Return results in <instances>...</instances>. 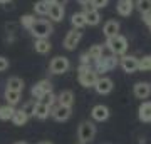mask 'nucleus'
I'll list each match as a JSON object with an SVG mask.
<instances>
[{
	"instance_id": "1",
	"label": "nucleus",
	"mask_w": 151,
	"mask_h": 144,
	"mask_svg": "<svg viewBox=\"0 0 151 144\" xmlns=\"http://www.w3.org/2000/svg\"><path fill=\"white\" fill-rule=\"evenodd\" d=\"M77 79H79V84L82 87H94L97 79H99V74L94 70V67L87 64H81L77 69Z\"/></svg>"
},
{
	"instance_id": "2",
	"label": "nucleus",
	"mask_w": 151,
	"mask_h": 144,
	"mask_svg": "<svg viewBox=\"0 0 151 144\" xmlns=\"http://www.w3.org/2000/svg\"><path fill=\"white\" fill-rule=\"evenodd\" d=\"M29 32L32 34L35 39H47L50 34L54 32V27H52V22L45 20V19H37L34 22V25L30 27Z\"/></svg>"
},
{
	"instance_id": "3",
	"label": "nucleus",
	"mask_w": 151,
	"mask_h": 144,
	"mask_svg": "<svg viewBox=\"0 0 151 144\" xmlns=\"http://www.w3.org/2000/svg\"><path fill=\"white\" fill-rule=\"evenodd\" d=\"M106 47L111 50L113 55L121 57V55H124L126 50H128V39L124 37V35H121V34H118V35H114V37L106 40Z\"/></svg>"
},
{
	"instance_id": "4",
	"label": "nucleus",
	"mask_w": 151,
	"mask_h": 144,
	"mask_svg": "<svg viewBox=\"0 0 151 144\" xmlns=\"http://www.w3.org/2000/svg\"><path fill=\"white\" fill-rule=\"evenodd\" d=\"M119 64V59L118 55H103L101 59L94 60V70H96L97 74H106V72H109V70L116 69Z\"/></svg>"
},
{
	"instance_id": "5",
	"label": "nucleus",
	"mask_w": 151,
	"mask_h": 144,
	"mask_svg": "<svg viewBox=\"0 0 151 144\" xmlns=\"http://www.w3.org/2000/svg\"><path fill=\"white\" fill-rule=\"evenodd\" d=\"M96 136V126L94 123H89V121H84V123L79 124L77 128V138H79V143H91Z\"/></svg>"
},
{
	"instance_id": "6",
	"label": "nucleus",
	"mask_w": 151,
	"mask_h": 144,
	"mask_svg": "<svg viewBox=\"0 0 151 144\" xmlns=\"http://www.w3.org/2000/svg\"><path fill=\"white\" fill-rule=\"evenodd\" d=\"M70 69V60L64 55H57L54 59L50 60V64H49V70L55 75H60V74H65L67 70Z\"/></svg>"
},
{
	"instance_id": "7",
	"label": "nucleus",
	"mask_w": 151,
	"mask_h": 144,
	"mask_svg": "<svg viewBox=\"0 0 151 144\" xmlns=\"http://www.w3.org/2000/svg\"><path fill=\"white\" fill-rule=\"evenodd\" d=\"M49 92H52V82H50L49 79L39 80L37 84H35L32 89H30L32 99H35V101H40V99H42L45 94H49Z\"/></svg>"
},
{
	"instance_id": "8",
	"label": "nucleus",
	"mask_w": 151,
	"mask_h": 144,
	"mask_svg": "<svg viewBox=\"0 0 151 144\" xmlns=\"http://www.w3.org/2000/svg\"><path fill=\"white\" fill-rule=\"evenodd\" d=\"M119 65H121V69L124 72H128V74H133L136 70L139 69V59L134 57V55H121V59H119Z\"/></svg>"
},
{
	"instance_id": "9",
	"label": "nucleus",
	"mask_w": 151,
	"mask_h": 144,
	"mask_svg": "<svg viewBox=\"0 0 151 144\" xmlns=\"http://www.w3.org/2000/svg\"><path fill=\"white\" fill-rule=\"evenodd\" d=\"M81 39H82L81 30H79V29H72V30H69V32L65 34L64 47L67 49V50H74V49L77 47V44L81 42Z\"/></svg>"
},
{
	"instance_id": "10",
	"label": "nucleus",
	"mask_w": 151,
	"mask_h": 144,
	"mask_svg": "<svg viewBox=\"0 0 151 144\" xmlns=\"http://www.w3.org/2000/svg\"><path fill=\"white\" fill-rule=\"evenodd\" d=\"M72 114V107H67V106H60V104H55L52 109H50V116L57 121V123H64L70 117Z\"/></svg>"
},
{
	"instance_id": "11",
	"label": "nucleus",
	"mask_w": 151,
	"mask_h": 144,
	"mask_svg": "<svg viewBox=\"0 0 151 144\" xmlns=\"http://www.w3.org/2000/svg\"><path fill=\"white\" fill-rule=\"evenodd\" d=\"M113 87H114V82L109 77H99L96 82V85H94V89H96L97 94H101V96H106V94H109V92L113 91Z\"/></svg>"
},
{
	"instance_id": "12",
	"label": "nucleus",
	"mask_w": 151,
	"mask_h": 144,
	"mask_svg": "<svg viewBox=\"0 0 151 144\" xmlns=\"http://www.w3.org/2000/svg\"><path fill=\"white\" fill-rule=\"evenodd\" d=\"M84 15H86L87 25H97V24L101 22V14H99V10L94 9L91 4L84 5Z\"/></svg>"
},
{
	"instance_id": "13",
	"label": "nucleus",
	"mask_w": 151,
	"mask_h": 144,
	"mask_svg": "<svg viewBox=\"0 0 151 144\" xmlns=\"http://www.w3.org/2000/svg\"><path fill=\"white\" fill-rule=\"evenodd\" d=\"M109 107L108 106H103V104H97V106L92 107L91 111V116L94 121H97V123H103V121H108L109 119Z\"/></svg>"
},
{
	"instance_id": "14",
	"label": "nucleus",
	"mask_w": 151,
	"mask_h": 144,
	"mask_svg": "<svg viewBox=\"0 0 151 144\" xmlns=\"http://www.w3.org/2000/svg\"><path fill=\"white\" fill-rule=\"evenodd\" d=\"M116 10L121 17H129L134 10V0H118Z\"/></svg>"
},
{
	"instance_id": "15",
	"label": "nucleus",
	"mask_w": 151,
	"mask_h": 144,
	"mask_svg": "<svg viewBox=\"0 0 151 144\" xmlns=\"http://www.w3.org/2000/svg\"><path fill=\"white\" fill-rule=\"evenodd\" d=\"M134 96L138 99H148L151 96V84L150 82H138V84H134Z\"/></svg>"
},
{
	"instance_id": "16",
	"label": "nucleus",
	"mask_w": 151,
	"mask_h": 144,
	"mask_svg": "<svg viewBox=\"0 0 151 144\" xmlns=\"http://www.w3.org/2000/svg\"><path fill=\"white\" fill-rule=\"evenodd\" d=\"M119 29H121L119 22L108 20L106 24H104V27H103V34L106 35V39H111V37H114V35H118L119 34Z\"/></svg>"
},
{
	"instance_id": "17",
	"label": "nucleus",
	"mask_w": 151,
	"mask_h": 144,
	"mask_svg": "<svg viewBox=\"0 0 151 144\" xmlns=\"http://www.w3.org/2000/svg\"><path fill=\"white\" fill-rule=\"evenodd\" d=\"M49 19L52 22H62L64 20V5H57V4H52L50 9H49Z\"/></svg>"
},
{
	"instance_id": "18",
	"label": "nucleus",
	"mask_w": 151,
	"mask_h": 144,
	"mask_svg": "<svg viewBox=\"0 0 151 144\" xmlns=\"http://www.w3.org/2000/svg\"><path fill=\"white\" fill-rule=\"evenodd\" d=\"M138 117L141 123H151V101H145L138 109Z\"/></svg>"
},
{
	"instance_id": "19",
	"label": "nucleus",
	"mask_w": 151,
	"mask_h": 144,
	"mask_svg": "<svg viewBox=\"0 0 151 144\" xmlns=\"http://www.w3.org/2000/svg\"><path fill=\"white\" fill-rule=\"evenodd\" d=\"M49 116H50V107H49L47 104H44V102L37 101V106H35V111H34V117L44 121V119H47Z\"/></svg>"
},
{
	"instance_id": "20",
	"label": "nucleus",
	"mask_w": 151,
	"mask_h": 144,
	"mask_svg": "<svg viewBox=\"0 0 151 144\" xmlns=\"http://www.w3.org/2000/svg\"><path fill=\"white\" fill-rule=\"evenodd\" d=\"M34 49H35L37 54H49L50 49H52V44L49 42V39H35Z\"/></svg>"
},
{
	"instance_id": "21",
	"label": "nucleus",
	"mask_w": 151,
	"mask_h": 144,
	"mask_svg": "<svg viewBox=\"0 0 151 144\" xmlns=\"http://www.w3.org/2000/svg\"><path fill=\"white\" fill-rule=\"evenodd\" d=\"M70 24H72V27L74 29H84V27L87 25V20H86V15H84V12H76V14H72V17H70Z\"/></svg>"
},
{
	"instance_id": "22",
	"label": "nucleus",
	"mask_w": 151,
	"mask_h": 144,
	"mask_svg": "<svg viewBox=\"0 0 151 144\" xmlns=\"http://www.w3.org/2000/svg\"><path fill=\"white\" fill-rule=\"evenodd\" d=\"M57 104L72 107V104H74V94H72V91H62L60 92L59 96H57Z\"/></svg>"
},
{
	"instance_id": "23",
	"label": "nucleus",
	"mask_w": 151,
	"mask_h": 144,
	"mask_svg": "<svg viewBox=\"0 0 151 144\" xmlns=\"http://www.w3.org/2000/svg\"><path fill=\"white\" fill-rule=\"evenodd\" d=\"M52 4H54L52 0H39L37 4L34 5V12H35L37 15H47L49 9H50Z\"/></svg>"
},
{
	"instance_id": "24",
	"label": "nucleus",
	"mask_w": 151,
	"mask_h": 144,
	"mask_svg": "<svg viewBox=\"0 0 151 144\" xmlns=\"http://www.w3.org/2000/svg\"><path fill=\"white\" fill-rule=\"evenodd\" d=\"M15 114V107L10 106V104H4L0 106V121H12Z\"/></svg>"
},
{
	"instance_id": "25",
	"label": "nucleus",
	"mask_w": 151,
	"mask_h": 144,
	"mask_svg": "<svg viewBox=\"0 0 151 144\" xmlns=\"http://www.w3.org/2000/svg\"><path fill=\"white\" fill-rule=\"evenodd\" d=\"M20 94H22V92L5 89V92H4V97H5L7 104H10V106H15V104H19V102H20Z\"/></svg>"
},
{
	"instance_id": "26",
	"label": "nucleus",
	"mask_w": 151,
	"mask_h": 144,
	"mask_svg": "<svg viewBox=\"0 0 151 144\" xmlns=\"http://www.w3.org/2000/svg\"><path fill=\"white\" fill-rule=\"evenodd\" d=\"M87 54H89V57H91V60H97V59H101V57L104 55V45L94 44V45H91V47H89Z\"/></svg>"
},
{
	"instance_id": "27",
	"label": "nucleus",
	"mask_w": 151,
	"mask_h": 144,
	"mask_svg": "<svg viewBox=\"0 0 151 144\" xmlns=\"http://www.w3.org/2000/svg\"><path fill=\"white\" fill-rule=\"evenodd\" d=\"M7 89L22 92L24 91V80H22L20 77H10V79L7 80Z\"/></svg>"
},
{
	"instance_id": "28",
	"label": "nucleus",
	"mask_w": 151,
	"mask_h": 144,
	"mask_svg": "<svg viewBox=\"0 0 151 144\" xmlns=\"http://www.w3.org/2000/svg\"><path fill=\"white\" fill-rule=\"evenodd\" d=\"M27 121H29L27 114L22 111V109H15V114H14V117H12V123L15 124V126H25Z\"/></svg>"
},
{
	"instance_id": "29",
	"label": "nucleus",
	"mask_w": 151,
	"mask_h": 144,
	"mask_svg": "<svg viewBox=\"0 0 151 144\" xmlns=\"http://www.w3.org/2000/svg\"><path fill=\"white\" fill-rule=\"evenodd\" d=\"M134 7L143 14H150L151 12V0H134Z\"/></svg>"
},
{
	"instance_id": "30",
	"label": "nucleus",
	"mask_w": 151,
	"mask_h": 144,
	"mask_svg": "<svg viewBox=\"0 0 151 144\" xmlns=\"http://www.w3.org/2000/svg\"><path fill=\"white\" fill-rule=\"evenodd\" d=\"M35 20H37V19H35L32 14H27V15H22L20 17V25L24 27V29L30 30V27L34 25V22H35Z\"/></svg>"
},
{
	"instance_id": "31",
	"label": "nucleus",
	"mask_w": 151,
	"mask_h": 144,
	"mask_svg": "<svg viewBox=\"0 0 151 144\" xmlns=\"http://www.w3.org/2000/svg\"><path fill=\"white\" fill-rule=\"evenodd\" d=\"M35 106H37V101H35V99H30V101H27L24 106H22V111H24V112L29 116V117H30V116H34Z\"/></svg>"
},
{
	"instance_id": "32",
	"label": "nucleus",
	"mask_w": 151,
	"mask_h": 144,
	"mask_svg": "<svg viewBox=\"0 0 151 144\" xmlns=\"http://www.w3.org/2000/svg\"><path fill=\"white\" fill-rule=\"evenodd\" d=\"M40 102L47 104V106L50 107V109H52V107H54L55 104H57V96H55L54 92H49V94H45V96H44L42 99H40Z\"/></svg>"
},
{
	"instance_id": "33",
	"label": "nucleus",
	"mask_w": 151,
	"mask_h": 144,
	"mask_svg": "<svg viewBox=\"0 0 151 144\" xmlns=\"http://www.w3.org/2000/svg\"><path fill=\"white\" fill-rule=\"evenodd\" d=\"M138 70H151V55L139 59V69Z\"/></svg>"
},
{
	"instance_id": "34",
	"label": "nucleus",
	"mask_w": 151,
	"mask_h": 144,
	"mask_svg": "<svg viewBox=\"0 0 151 144\" xmlns=\"http://www.w3.org/2000/svg\"><path fill=\"white\" fill-rule=\"evenodd\" d=\"M109 4V0H91V5L94 7V9H104V7Z\"/></svg>"
},
{
	"instance_id": "35",
	"label": "nucleus",
	"mask_w": 151,
	"mask_h": 144,
	"mask_svg": "<svg viewBox=\"0 0 151 144\" xmlns=\"http://www.w3.org/2000/svg\"><path fill=\"white\" fill-rule=\"evenodd\" d=\"M9 65H10L9 59H7V57H2V55H0V72H5V70L9 69Z\"/></svg>"
},
{
	"instance_id": "36",
	"label": "nucleus",
	"mask_w": 151,
	"mask_h": 144,
	"mask_svg": "<svg viewBox=\"0 0 151 144\" xmlns=\"http://www.w3.org/2000/svg\"><path fill=\"white\" fill-rule=\"evenodd\" d=\"M81 64H87V65H91V57H89V54L84 52L81 55Z\"/></svg>"
},
{
	"instance_id": "37",
	"label": "nucleus",
	"mask_w": 151,
	"mask_h": 144,
	"mask_svg": "<svg viewBox=\"0 0 151 144\" xmlns=\"http://www.w3.org/2000/svg\"><path fill=\"white\" fill-rule=\"evenodd\" d=\"M143 22H145L146 25H150L151 24V12L150 14H143Z\"/></svg>"
},
{
	"instance_id": "38",
	"label": "nucleus",
	"mask_w": 151,
	"mask_h": 144,
	"mask_svg": "<svg viewBox=\"0 0 151 144\" xmlns=\"http://www.w3.org/2000/svg\"><path fill=\"white\" fill-rule=\"evenodd\" d=\"M52 2H54V4H57V5H65L69 0H52Z\"/></svg>"
},
{
	"instance_id": "39",
	"label": "nucleus",
	"mask_w": 151,
	"mask_h": 144,
	"mask_svg": "<svg viewBox=\"0 0 151 144\" xmlns=\"http://www.w3.org/2000/svg\"><path fill=\"white\" fill-rule=\"evenodd\" d=\"M77 2H79V4H81L82 7H84V5H87V4H91V0H77Z\"/></svg>"
},
{
	"instance_id": "40",
	"label": "nucleus",
	"mask_w": 151,
	"mask_h": 144,
	"mask_svg": "<svg viewBox=\"0 0 151 144\" xmlns=\"http://www.w3.org/2000/svg\"><path fill=\"white\" fill-rule=\"evenodd\" d=\"M145 143H146V139H145V138H141V139H139V144H145Z\"/></svg>"
},
{
	"instance_id": "41",
	"label": "nucleus",
	"mask_w": 151,
	"mask_h": 144,
	"mask_svg": "<svg viewBox=\"0 0 151 144\" xmlns=\"http://www.w3.org/2000/svg\"><path fill=\"white\" fill-rule=\"evenodd\" d=\"M39 144H52L50 141H42V143H39Z\"/></svg>"
},
{
	"instance_id": "42",
	"label": "nucleus",
	"mask_w": 151,
	"mask_h": 144,
	"mask_svg": "<svg viewBox=\"0 0 151 144\" xmlns=\"http://www.w3.org/2000/svg\"><path fill=\"white\" fill-rule=\"evenodd\" d=\"M10 0H0V4H9Z\"/></svg>"
},
{
	"instance_id": "43",
	"label": "nucleus",
	"mask_w": 151,
	"mask_h": 144,
	"mask_svg": "<svg viewBox=\"0 0 151 144\" xmlns=\"http://www.w3.org/2000/svg\"><path fill=\"white\" fill-rule=\"evenodd\" d=\"M15 144H27V143H24V141H19V143H15Z\"/></svg>"
},
{
	"instance_id": "44",
	"label": "nucleus",
	"mask_w": 151,
	"mask_h": 144,
	"mask_svg": "<svg viewBox=\"0 0 151 144\" xmlns=\"http://www.w3.org/2000/svg\"><path fill=\"white\" fill-rule=\"evenodd\" d=\"M148 27H150V30H151V24H150V25H148Z\"/></svg>"
},
{
	"instance_id": "45",
	"label": "nucleus",
	"mask_w": 151,
	"mask_h": 144,
	"mask_svg": "<svg viewBox=\"0 0 151 144\" xmlns=\"http://www.w3.org/2000/svg\"><path fill=\"white\" fill-rule=\"evenodd\" d=\"M77 144H84V143H77Z\"/></svg>"
}]
</instances>
